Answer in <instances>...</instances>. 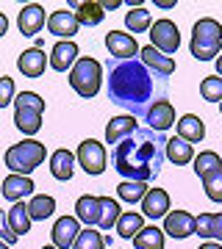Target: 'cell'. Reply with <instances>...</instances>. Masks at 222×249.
<instances>
[{
    "instance_id": "ba28073f",
    "label": "cell",
    "mask_w": 222,
    "mask_h": 249,
    "mask_svg": "<svg viewBox=\"0 0 222 249\" xmlns=\"http://www.w3.org/2000/svg\"><path fill=\"white\" fill-rule=\"evenodd\" d=\"M150 45L164 55H172L178 53V47H181V31L172 19H156L150 25Z\"/></svg>"
},
{
    "instance_id": "1f68e13d",
    "label": "cell",
    "mask_w": 222,
    "mask_h": 249,
    "mask_svg": "<svg viewBox=\"0 0 222 249\" xmlns=\"http://www.w3.org/2000/svg\"><path fill=\"white\" fill-rule=\"evenodd\" d=\"M144 194H147V183H133V180H122L120 186H117V196L122 199V202H142Z\"/></svg>"
},
{
    "instance_id": "d590c367",
    "label": "cell",
    "mask_w": 222,
    "mask_h": 249,
    "mask_svg": "<svg viewBox=\"0 0 222 249\" xmlns=\"http://www.w3.org/2000/svg\"><path fill=\"white\" fill-rule=\"evenodd\" d=\"M200 94L205 103H222V78L220 75H208L200 83Z\"/></svg>"
},
{
    "instance_id": "7402d4cb",
    "label": "cell",
    "mask_w": 222,
    "mask_h": 249,
    "mask_svg": "<svg viewBox=\"0 0 222 249\" xmlns=\"http://www.w3.org/2000/svg\"><path fill=\"white\" fill-rule=\"evenodd\" d=\"M175 124H178V139H183V142H189V144L203 142V136H205V124H203V119H200V116H195V114H183Z\"/></svg>"
},
{
    "instance_id": "44dd1931",
    "label": "cell",
    "mask_w": 222,
    "mask_h": 249,
    "mask_svg": "<svg viewBox=\"0 0 222 249\" xmlns=\"http://www.w3.org/2000/svg\"><path fill=\"white\" fill-rule=\"evenodd\" d=\"M136 130H139V124H136L133 116H128V114L114 116V119L106 124V144H114V147H117L122 139H128V136L136 133Z\"/></svg>"
},
{
    "instance_id": "5b68a950",
    "label": "cell",
    "mask_w": 222,
    "mask_h": 249,
    "mask_svg": "<svg viewBox=\"0 0 222 249\" xmlns=\"http://www.w3.org/2000/svg\"><path fill=\"white\" fill-rule=\"evenodd\" d=\"M44 158H47V150L36 139H22L20 144H11L9 150H6V155H3L11 175H22V178H28L36 166H42Z\"/></svg>"
},
{
    "instance_id": "ffe728a7",
    "label": "cell",
    "mask_w": 222,
    "mask_h": 249,
    "mask_svg": "<svg viewBox=\"0 0 222 249\" xmlns=\"http://www.w3.org/2000/svg\"><path fill=\"white\" fill-rule=\"evenodd\" d=\"M34 180L31 178H22V175H9V178L3 180V196L9 199L11 205L14 202H22L25 196L34 194Z\"/></svg>"
},
{
    "instance_id": "9a60e30c",
    "label": "cell",
    "mask_w": 222,
    "mask_h": 249,
    "mask_svg": "<svg viewBox=\"0 0 222 249\" xmlns=\"http://www.w3.org/2000/svg\"><path fill=\"white\" fill-rule=\"evenodd\" d=\"M44 22H47L44 6H39V3H28L17 14V25H20V34L22 36H36L44 28Z\"/></svg>"
},
{
    "instance_id": "8fae6325",
    "label": "cell",
    "mask_w": 222,
    "mask_h": 249,
    "mask_svg": "<svg viewBox=\"0 0 222 249\" xmlns=\"http://www.w3.org/2000/svg\"><path fill=\"white\" fill-rule=\"evenodd\" d=\"M81 222L75 219V216H59L53 224V230H50V235H53V247L56 249H72L75 247V241H78L81 235Z\"/></svg>"
},
{
    "instance_id": "7a4b0ae2",
    "label": "cell",
    "mask_w": 222,
    "mask_h": 249,
    "mask_svg": "<svg viewBox=\"0 0 222 249\" xmlns=\"http://www.w3.org/2000/svg\"><path fill=\"white\" fill-rule=\"evenodd\" d=\"M108 97L117 106L131 108L133 116L147 114V103L153 97V72L142 61H117L108 70Z\"/></svg>"
},
{
    "instance_id": "4fadbf2b",
    "label": "cell",
    "mask_w": 222,
    "mask_h": 249,
    "mask_svg": "<svg viewBox=\"0 0 222 249\" xmlns=\"http://www.w3.org/2000/svg\"><path fill=\"white\" fill-rule=\"evenodd\" d=\"M144 122H147V127H150V130H156V133H167L169 127L178 122L172 103H169V100H156V103L147 108Z\"/></svg>"
},
{
    "instance_id": "f546056e",
    "label": "cell",
    "mask_w": 222,
    "mask_h": 249,
    "mask_svg": "<svg viewBox=\"0 0 222 249\" xmlns=\"http://www.w3.org/2000/svg\"><path fill=\"white\" fill-rule=\"evenodd\" d=\"M125 25H128V31H133V34H144V31H150V25H153L150 11L144 9V6H133V9L125 14Z\"/></svg>"
},
{
    "instance_id": "2e32d148",
    "label": "cell",
    "mask_w": 222,
    "mask_h": 249,
    "mask_svg": "<svg viewBox=\"0 0 222 249\" xmlns=\"http://www.w3.org/2000/svg\"><path fill=\"white\" fill-rule=\"evenodd\" d=\"M17 67H20V72H22L25 78H42L44 70L50 67V61H47L44 50H36V47H31V50H22V53H20Z\"/></svg>"
},
{
    "instance_id": "bcb514c9",
    "label": "cell",
    "mask_w": 222,
    "mask_h": 249,
    "mask_svg": "<svg viewBox=\"0 0 222 249\" xmlns=\"http://www.w3.org/2000/svg\"><path fill=\"white\" fill-rule=\"evenodd\" d=\"M220 111H222V103H220Z\"/></svg>"
},
{
    "instance_id": "3957f363",
    "label": "cell",
    "mask_w": 222,
    "mask_h": 249,
    "mask_svg": "<svg viewBox=\"0 0 222 249\" xmlns=\"http://www.w3.org/2000/svg\"><path fill=\"white\" fill-rule=\"evenodd\" d=\"M120 216H122L120 202L111 199V196L83 194L75 202V219L83 222L86 227H95V230H111V227H117Z\"/></svg>"
},
{
    "instance_id": "9c48e42d",
    "label": "cell",
    "mask_w": 222,
    "mask_h": 249,
    "mask_svg": "<svg viewBox=\"0 0 222 249\" xmlns=\"http://www.w3.org/2000/svg\"><path fill=\"white\" fill-rule=\"evenodd\" d=\"M75 160L86 175H103L106 172V147L95 139H86V142L78 144Z\"/></svg>"
},
{
    "instance_id": "7bdbcfd3",
    "label": "cell",
    "mask_w": 222,
    "mask_h": 249,
    "mask_svg": "<svg viewBox=\"0 0 222 249\" xmlns=\"http://www.w3.org/2000/svg\"><path fill=\"white\" fill-rule=\"evenodd\" d=\"M217 75L222 78V53H220V58H217Z\"/></svg>"
},
{
    "instance_id": "ab89813d",
    "label": "cell",
    "mask_w": 222,
    "mask_h": 249,
    "mask_svg": "<svg viewBox=\"0 0 222 249\" xmlns=\"http://www.w3.org/2000/svg\"><path fill=\"white\" fill-rule=\"evenodd\" d=\"M200 249H222V244H217V241H205V244H200Z\"/></svg>"
},
{
    "instance_id": "d6986e66",
    "label": "cell",
    "mask_w": 222,
    "mask_h": 249,
    "mask_svg": "<svg viewBox=\"0 0 222 249\" xmlns=\"http://www.w3.org/2000/svg\"><path fill=\"white\" fill-rule=\"evenodd\" d=\"M139 61H142L150 72H156V75H164V78L175 72V61H172L169 55L159 53L153 45H147V47H142V50H139Z\"/></svg>"
},
{
    "instance_id": "603a6c76",
    "label": "cell",
    "mask_w": 222,
    "mask_h": 249,
    "mask_svg": "<svg viewBox=\"0 0 222 249\" xmlns=\"http://www.w3.org/2000/svg\"><path fill=\"white\" fill-rule=\"evenodd\" d=\"M164 155H167V160H169V163H175V166H186V163L195 160V150H192V144L183 142V139H178V136L167 139Z\"/></svg>"
},
{
    "instance_id": "30bf717a",
    "label": "cell",
    "mask_w": 222,
    "mask_h": 249,
    "mask_svg": "<svg viewBox=\"0 0 222 249\" xmlns=\"http://www.w3.org/2000/svg\"><path fill=\"white\" fill-rule=\"evenodd\" d=\"M106 47L117 61H133V58L139 55V50H142L139 42H136V36L122 34V31H108L106 34Z\"/></svg>"
},
{
    "instance_id": "f35d334b",
    "label": "cell",
    "mask_w": 222,
    "mask_h": 249,
    "mask_svg": "<svg viewBox=\"0 0 222 249\" xmlns=\"http://www.w3.org/2000/svg\"><path fill=\"white\" fill-rule=\"evenodd\" d=\"M6 34H9V17H6V14L0 11V39H3Z\"/></svg>"
},
{
    "instance_id": "4dcf8cb0",
    "label": "cell",
    "mask_w": 222,
    "mask_h": 249,
    "mask_svg": "<svg viewBox=\"0 0 222 249\" xmlns=\"http://www.w3.org/2000/svg\"><path fill=\"white\" fill-rule=\"evenodd\" d=\"M133 247L136 249H164V230L150 224V227H144L136 238H133Z\"/></svg>"
},
{
    "instance_id": "74e56055",
    "label": "cell",
    "mask_w": 222,
    "mask_h": 249,
    "mask_svg": "<svg viewBox=\"0 0 222 249\" xmlns=\"http://www.w3.org/2000/svg\"><path fill=\"white\" fill-rule=\"evenodd\" d=\"M0 241H6L9 247L17 241V235H14L11 227H9V216H6V211H0Z\"/></svg>"
},
{
    "instance_id": "4316f807",
    "label": "cell",
    "mask_w": 222,
    "mask_h": 249,
    "mask_svg": "<svg viewBox=\"0 0 222 249\" xmlns=\"http://www.w3.org/2000/svg\"><path fill=\"white\" fill-rule=\"evenodd\" d=\"M114 230L122 238H136L144 230V216L139 211H122V216H120V222H117Z\"/></svg>"
},
{
    "instance_id": "52a82bcc",
    "label": "cell",
    "mask_w": 222,
    "mask_h": 249,
    "mask_svg": "<svg viewBox=\"0 0 222 249\" xmlns=\"http://www.w3.org/2000/svg\"><path fill=\"white\" fill-rule=\"evenodd\" d=\"M42 114H44V100L36 91H22L14 97V124L25 136H36L42 130Z\"/></svg>"
},
{
    "instance_id": "7c38bea8",
    "label": "cell",
    "mask_w": 222,
    "mask_h": 249,
    "mask_svg": "<svg viewBox=\"0 0 222 249\" xmlns=\"http://www.w3.org/2000/svg\"><path fill=\"white\" fill-rule=\"evenodd\" d=\"M197 232V216H192L189 211H169L164 216V235L172 238H189Z\"/></svg>"
},
{
    "instance_id": "5bb4252c",
    "label": "cell",
    "mask_w": 222,
    "mask_h": 249,
    "mask_svg": "<svg viewBox=\"0 0 222 249\" xmlns=\"http://www.w3.org/2000/svg\"><path fill=\"white\" fill-rule=\"evenodd\" d=\"M78 19H75V11H67V9H59L47 17V31L53 36H59L61 42H72V36L78 34Z\"/></svg>"
},
{
    "instance_id": "d4e9b609",
    "label": "cell",
    "mask_w": 222,
    "mask_h": 249,
    "mask_svg": "<svg viewBox=\"0 0 222 249\" xmlns=\"http://www.w3.org/2000/svg\"><path fill=\"white\" fill-rule=\"evenodd\" d=\"M72 9H78V11H75L78 25L95 28V25H100V22H103V17H106L103 3H95V0H89V3H72Z\"/></svg>"
},
{
    "instance_id": "f1b7e54d",
    "label": "cell",
    "mask_w": 222,
    "mask_h": 249,
    "mask_svg": "<svg viewBox=\"0 0 222 249\" xmlns=\"http://www.w3.org/2000/svg\"><path fill=\"white\" fill-rule=\"evenodd\" d=\"M56 211V199L50 194H34L31 196V202H28V213L34 222H44V219H50Z\"/></svg>"
},
{
    "instance_id": "e575fe53",
    "label": "cell",
    "mask_w": 222,
    "mask_h": 249,
    "mask_svg": "<svg viewBox=\"0 0 222 249\" xmlns=\"http://www.w3.org/2000/svg\"><path fill=\"white\" fill-rule=\"evenodd\" d=\"M103 247H106V238H103V232H98L95 227H83L72 249H103Z\"/></svg>"
},
{
    "instance_id": "e0dca14e",
    "label": "cell",
    "mask_w": 222,
    "mask_h": 249,
    "mask_svg": "<svg viewBox=\"0 0 222 249\" xmlns=\"http://www.w3.org/2000/svg\"><path fill=\"white\" fill-rule=\"evenodd\" d=\"M47 61H50V70H56V72L72 70L75 61H78V45L75 42H56V47L47 55Z\"/></svg>"
},
{
    "instance_id": "ac0fdd59",
    "label": "cell",
    "mask_w": 222,
    "mask_h": 249,
    "mask_svg": "<svg viewBox=\"0 0 222 249\" xmlns=\"http://www.w3.org/2000/svg\"><path fill=\"white\" fill-rule=\"evenodd\" d=\"M169 213V194L164 188H147L142 199V216L147 219H164Z\"/></svg>"
},
{
    "instance_id": "d6a6232c",
    "label": "cell",
    "mask_w": 222,
    "mask_h": 249,
    "mask_svg": "<svg viewBox=\"0 0 222 249\" xmlns=\"http://www.w3.org/2000/svg\"><path fill=\"white\" fill-rule=\"evenodd\" d=\"M203 188H205V196L211 202H222V166L211 169L208 175H203Z\"/></svg>"
},
{
    "instance_id": "484cf974",
    "label": "cell",
    "mask_w": 222,
    "mask_h": 249,
    "mask_svg": "<svg viewBox=\"0 0 222 249\" xmlns=\"http://www.w3.org/2000/svg\"><path fill=\"white\" fill-rule=\"evenodd\" d=\"M6 216H9V227H11V232H14L17 238L25 235V232H31V222H34V219H31V213H28L25 202H14L9 211H6Z\"/></svg>"
},
{
    "instance_id": "277c9868",
    "label": "cell",
    "mask_w": 222,
    "mask_h": 249,
    "mask_svg": "<svg viewBox=\"0 0 222 249\" xmlns=\"http://www.w3.org/2000/svg\"><path fill=\"white\" fill-rule=\"evenodd\" d=\"M189 50L197 61H217L222 53V22L214 17H203L195 22Z\"/></svg>"
},
{
    "instance_id": "8d00e7d4",
    "label": "cell",
    "mask_w": 222,
    "mask_h": 249,
    "mask_svg": "<svg viewBox=\"0 0 222 249\" xmlns=\"http://www.w3.org/2000/svg\"><path fill=\"white\" fill-rule=\"evenodd\" d=\"M14 97H17L14 80H11L9 75H3V78H0V108H6L9 103H14Z\"/></svg>"
},
{
    "instance_id": "cb8c5ba5",
    "label": "cell",
    "mask_w": 222,
    "mask_h": 249,
    "mask_svg": "<svg viewBox=\"0 0 222 249\" xmlns=\"http://www.w3.org/2000/svg\"><path fill=\"white\" fill-rule=\"evenodd\" d=\"M72 172H75V155L70 150H56L50 155V175L67 183V180H72Z\"/></svg>"
},
{
    "instance_id": "ee69618b",
    "label": "cell",
    "mask_w": 222,
    "mask_h": 249,
    "mask_svg": "<svg viewBox=\"0 0 222 249\" xmlns=\"http://www.w3.org/2000/svg\"><path fill=\"white\" fill-rule=\"evenodd\" d=\"M0 249H9V244H6V241H0Z\"/></svg>"
},
{
    "instance_id": "f6af8a7d",
    "label": "cell",
    "mask_w": 222,
    "mask_h": 249,
    "mask_svg": "<svg viewBox=\"0 0 222 249\" xmlns=\"http://www.w3.org/2000/svg\"><path fill=\"white\" fill-rule=\"evenodd\" d=\"M42 249H56V247H42Z\"/></svg>"
},
{
    "instance_id": "b9f144b4",
    "label": "cell",
    "mask_w": 222,
    "mask_h": 249,
    "mask_svg": "<svg viewBox=\"0 0 222 249\" xmlns=\"http://www.w3.org/2000/svg\"><path fill=\"white\" fill-rule=\"evenodd\" d=\"M117 6H120V0H106V3H103V9H106V11L117 9Z\"/></svg>"
},
{
    "instance_id": "836d02e7",
    "label": "cell",
    "mask_w": 222,
    "mask_h": 249,
    "mask_svg": "<svg viewBox=\"0 0 222 249\" xmlns=\"http://www.w3.org/2000/svg\"><path fill=\"white\" fill-rule=\"evenodd\" d=\"M195 175L197 178H203V175H208L211 169H217V166H222V158L217 155L214 150H203L200 155H195Z\"/></svg>"
},
{
    "instance_id": "8992f818",
    "label": "cell",
    "mask_w": 222,
    "mask_h": 249,
    "mask_svg": "<svg viewBox=\"0 0 222 249\" xmlns=\"http://www.w3.org/2000/svg\"><path fill=\"white\" fill-rule=\"evenodd\" d=\"M100 83H103V67H100V61L92 58V55H81L78 61H75V67L70 70V86L83 100H92L100 91Z\"/></svg>"
},
{
    "instance_id": "83f0119b",
    "label": "cell",
    "mask_w": 222,
    "mask_h": 249,
    "mask_svg": "<svg viewBox=\"0 0 222 249\" xmlns=\"http://www.w3.org/2000/svg\"><path fill=\"white\" fill-rule=\"evenodd\" d=\"M197 235L208 241H222V213H200L197 216Z\"/></svg>"
},
{
    "instance_id": "60d3db41",
    "label": "cell",
    "mask_w": 222,
    "mask_h": 249,
    "mask_svg": "<svg viewBox=\"0 0 222 249\" xmlns=\"http://www.w3.org/2000/svg\"><path fill=\"white\" fill-rule=\"evenodd\" d=\"M156 6H159V9H175V3H172V0H159Z\"/></svg>"
},
{
    "instance_id": "6da1fadb",
    "label": "cell",
    "mask_w": 222,
    "mask_h": 249,
    "mask_svg": "<svg viewBox=\"0 0 222 249\" xmlns=\"http://www.w3.org/2000/svg\"><path fill=\"white\" fill-rule=\"evenodd\" d=\"M164 147H167V139L161 133H156L150 127H139L136 133H131L128 139H122L114 147V152H111L114 169L125 180L147 183V180H153L159 175L161 160L167 158Z\"/></svg>"
}]
</instances>
